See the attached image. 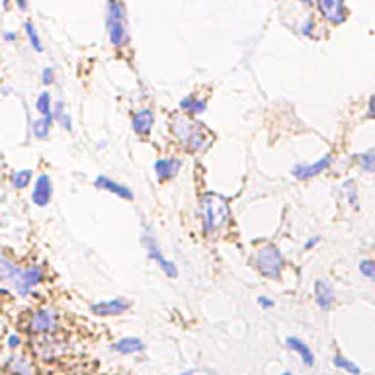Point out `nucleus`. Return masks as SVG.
Here are the masks:
<instances>
[{
  "instance_id": "5701e85b",
  "label": "nucleus",
  "mask_w": 375,
  "mask_h": 375,
  "mask_svg": "<svg viewBox=\"0 0 375 375\" xmlns=\"http://www.w3.org/2000/svg\"><path fill=\"white\" fill-rule=\"evenodd\" d=\"M332 364L337 366L338 369H342V371H346V374L350 375H360L361 369L360 366H356L352 360H348V358H344V356H340V354H337L334 358H332Z\"/></svg>"
},
{
  "instance_id": "f03ea898",
  "label": "nucleus",
  "mask_w": 375,
  "mask_h": 375,
  "mask_svg": "<svg viewBox=\"0 0 375 375\" xmlns=\"http://www.w3.org/2000/svg\"><path fill=\"white\" fill-rule=\"evenodd\" d=\"M199 217H201V229L206 235L221 233L231 221L229 201L219 194H206L199 199Z\"/></svg>"
},
{
  "instance_id": "7ed1b4c3",
  "label": "nucleus",
  "mask_w": 375,
  "mask_h": 375,
  "mask_svg": "<svg viewBox=\"0 0 375 375\" xmlns=\"http://www.w3.org/2000/svg\"><path fill=\"white\" fill-rule=\"evenodd\" d=\"M106 26L112 46L123 47L127 43L130 33H127V22H125V8L120 0H107Z\"/></svg>"
},
{
  "instance_id": "dca6fc26",
  "label": "nucleus",
  "mask_w": 375,
  "mask_h": 375,
  "mask_svg": "<svg viewBox=\"0 0 375 375\" xmlns=\"http://www.w3.org/2000/svg\"><path fill=\"white\" fill-rule=\"evenodd\" d=\"M285 346H287L290 350H293V352L297 354L299 358L303 360V364H305V366H309V368H311V366H315L313 350H311V348H309V344H305L301 338L287 337L285 338Z\"/></svg>"
},
{
  "instance_id": "473e14b6",
  "label": "nucleus",
  "mask_w": 375,
  "mask_h": 375,
  "mask_svg": "<svg viewBox=\"0 0 375 375\" xmlns=\"http://www.w3.org/2000/svg\"><path fill=\"white\" fill-rule=\"evenodd\" d=\"M182 375H213L211 371H204V369H190V371H184Z\"/></svg>"
},
{
  "instance_id": "ddd939ff",
  "label": "nucleus",
  "mask_w": 375,
  "mask_h": 375,
  "mask_svg": "<svg viewBox=\"0 0 375 375\" xmlns=\"http://www.w3.org/2000/svg\"><path fill=\"white\" fill-rule=\"evenodd\" d=\"M180 169H182V161L174 157H164V159L154 161L153 164L154 174L159 180H172L180 172Z\"/></svg>"
},
{
  "instance_id": "f8f14e48",
  "label": "nucleus",
  "mask_w": 375,
  "mask_h": 375,
  "mask_svg": "<svg viewBox=\"0 0 375 375\" xmlns=\"http://www.w3.org/2000/svg\"><path fill=\"white\" fill-rule=\"evenodd\" d=\"M130 309V303L122 297L115 299H107V301H100V303H94L90 307V311L98 317H117V315H123Z\"/></svg>"
},
{
  "instance_id": "f257e3e1",
  "label": "nucleus",
  "mask_w": 375,
  "mask_h": 375,
  "mask_svg": "<svg viewBox=\"0 0 375 375\" xmlns=\"http://www.w3.org/2000/svg\"><path fill=\"white\" fill-rule=\"evenodd\" d=\"M170 130L174 133V137L191 153H204L213 141V135L201 123L188 115H174L170 122Z\"/></svg>"
},
{
  "instance_id": "20e7f679",
  "label": "nucleus",
  "mask_w": 375,
  "mask_h": 375,
  "mask_svg": "<svg viewBox=\"0 0 375 375\" xmlns=\"http://www.w3.org/2000/svg\"><path fill=\"white\" fill-rule=\"evenodd\" d=\"M43 280H46L43 266H39V264H31V266H26V268L18 266L12 280L8 282V287L14 293H18L20 297H28L31 291L43 283Z\"/></svg>"
},
{
  "instance_id": "f704fd0d",
  "label": "nucleus",
  "mask_w": 375,
  "mask_h": 375,
  "mask_svg": "<svg viewBox=\"0 0 375 375\" xmlns=\"http://www.w3.org/2000/svg\"><path fill=\"white\" fill-rule=\"evenodd\" d=\"M16 6H18V10H28V0H14Z\"/></svg>"
},
{
  "instance_id": "4468645a",
  "label": "nucleus",
  "mask_w": 375,
  "mask_h": 375,
  "mask_svg": "<svg viewBox=\"0 0 375 375\" xmlns=\"http://www.w3.org/2000/svg\"><path fill=\"white\" fill-rule=\"evenodd\" d=\"M94 186H96L98 190L110 191V194H114V196H117V198H122V199H127V201H131V199L135 198V196H133V191H131L127 186L115 182V180H112V178H107L106 174H100V176H96Z\"/></svg>"
},
{
  "instance_id": "9d476101",
  "label": "nucleus",
  "mask_w": 375,
  "mask_h": 375,
  "mask_svg": "<svg viewBox=\"0 0 375 375\" xmlns=\"http://www.w3.org/2000/svg\"><path fill=\"white\" fill-rule=\"evenodd\" d=\"M317 6H319L322 18L327 22L340 26L346 20L344 0H317Z\"/></svg>"
},
{
  "instance_id": "7c9ffc66",
  "label": "nucleus",
  "mask_w": 375,
  "mask_h": 375,
  "mask_svg": "<svg viewBox=\"0 0 375 375\" xmlns=\"http://www.w3.org/2000/svg\"><path fill=\"white\" fill-rule=\"evenodd\" d=\"M258 305H260L262 309H274V305H276V303H274L272 299L264 297V295H262V297H258Z\"/></svg>"
},
{
  "instance_id": "423d86ee",
  "label": "nucleus",
  "mask_w": 375,
  "mask_h": 375,
  "mask_svg": "<svg viewBox=\"0 0 375 375\" xmlns=\"http://www.w3.org/2000/svg\"><path fill=\"white\" fill-rule=\"evenodd\" d=\"M141 243L145 245L149 258H151L153 262H157V266L164 272V276L170 278V280H176L178 278L176 264H174L172 260H169V258H164V254L161 253V246H159V243H157V238H154L153 235L145 233V235L141 237Z\"/></svg>"
},
{
  "instance_id": "412c9836",
  "label": "nucleus",
  "mask_w": 375,
  "mask_h": 375,
  "mask_svg": "<svg viewBox=\"0 0 375 375\" xmlns=\"http://www.w3.org/2000/svg\"><path fill=\"white\" fill-rule=\"evenodd\" d=\"M8 369L12 371V375H31L33 374V368H31V361L28 358H10L8 360Z\"/></svg>"
},
{
  "instance_id": "aec40b11",
  "label": "nucleus",
  "mask_w": 375,
  "mask_h": 375,
  "mask_svg": "<svg viewBox=\"0 0 375 375\" xmlns=\"http://www.w3.org/2000/svg\"><path fill=\"white\" fill-rule=\"evenodd\" d=\"M31 178H33V170L30 169H22V170H14L10 174V186L14 190H23L31 184Z\"/></svg>"
},
{
  "instance_id": "cd10ccee",
  "label": "nucleus",
  "mask_w": 375,
  "mask_h": 375,
  "mask_svg": "<svg viewBox=\"0 0 375 375\" xmlns=\"http://www.w3.org/2000/svg\"><path fill=\"white\" fill-rule=\"evenodd\" d=\"M41 83H43L46 86L53 85L55 83V70L51 69V67L43 69V73H41Z\"/></svg>"
},
{
  "instance_id": "6ab92c4d",
  "label": "nucleus",
  "mask_w": 375,
  "mask_h": 375,
  "mask_svg": "<svg viewBox=\"0 0 375 375\" xmlns=\"http://www.w3.org/2000/svg\"><path fill=\"white\" fill-rule=\"evenodd\" d=\"M53 114L51 115H41L39 120L31 123V131H33V137L36 139H47L49 137V131H51V125H53Z\"/></svg>"
},
{
  "instance_id": "f3484780",
  "label": "nucleus",
  "mask_w": 375,
  "mask_h": 375,
  "mask_svg": "<svg viewBox=\"0 0 375 375\" xmlns=\"http://www.w3.org/2000/svg\"><path fill=\"white\" fill-rule=\"evenodd\" d=\"M112 350L117 354H122V356H131V354H137L143 352L145 350V342L141 340V338H122V340H117L112 344Z\"/></svg>"
},
{
  "instance_id": "b1692460",
  "label": "nucleus",
  "mask_w": 375,
  "mask_h": 375,
  "mask_svg": "<svg viewBox=\"0 0 375 375\" xmlns=\"http://www.w3.org/2000/svg\"><path fill=\"white\" fill-rule=\"evenodd\" d=\"M36 107H38L39 115H51V110H53V104H51V94L41 93L38 96V102H36Z\"/></svg>"
},
{
  "instance_id": "0eeeda50",
  "label": "nucleus",
  "mask_w": 375,
  "mask_h": 375,
  "mask_svg": "<svg viewBox=\"0 0 375 375\" xmlns=\"http://www.w3.org/2000/svg\"><path fill=\"white\" fill-rule=\"evenodd\" d=\"M57 324H59L57 311L51 309V307H41V309H38L36 313L31 315L28 329L33 334H49V332H53L57 329Z\"/></svg>"
},
{
  "instance_id": "4be33fe9",
  "label": "nucleus",
  "mask_w": 375,
  "mask_h": 375,
  "mask_svg": "<svg viewBox=\"0 0 375 375\" xmlns=\"http://www.w3.org/2000/svg\"><path fill=\"white\" fill-rule=\"evenodd\" d=\"M23 30H26V38H28V41H30L31 49H33V51H38V53H41V51H43V43H41V38H39L36 26H33L31 22H26L23 23Z\"/></svg>"
},
{
  "instance_id": "72a5a7b5",
  "label": "nucleus",
  "mask_w": 375,
  "mask_h": 375,
  "mask_svg": "<svg viewBox=\"0 0 375 375\" xmlns=\"http://www.w3.org/2000/svg\"><path fill=\"white\" fill-rule=\"evenodd\" d=\"M4 41H6V43H14L16 41L14 31H4Z\"/></svg>"
},
{
  "instance_id": "a211bd4d",
  "label": "nucleus",
  "mask_w": 375,
  "mask_h": 375,
  "mask_svg": "<svg viewBox=\"0 0 375 375\" xmlns=\"http://www.w3.org/2000/svg\"><path fill=\"white\" fill-rule=\"evenodd\" d=\"M180 110L188 115H199L207 110V102L196 98V96H186V98L180 100Z\"/></svg>"
},
{
  "instance_id": "e433bc0d",
  "label": "nucleus",
  "mask_w": 375,
  "mask_h": 375,
  "mask_svg": "<svg viewBox=\"0 0 375 375\" xmlns=\"http://www.w3.org/2000/svg\"><path fill=\"white\" fill-rule=\"evenodd\" d=\"M301 2H303V4H311L313 0H301Z\"/></svg>"
},
{
  "instance_id": "9b49d317",
  "label": "nucleus",
  "mask_w": 375,
  "mask_h": 375,
  "mask_svg": "<svg viewBox=\"0 0 375 375\" xmlns=\"http://www.w3.org/2000/svg\"><path fill=\"white\" fill-rule=\"evenodd\" d=\"M313 295L315 303H317L319 309H322V311H330L332 305H334V301H337L334 287H332L327 280H317V282H315Z\"/></svg>"
},
{
  "instance_id": "1a4fd4ad",
  "label": "nucleus",
  "mask_w": 375,
  "mask_h": 375,
  "mask_svg": "<svg viewBox=\"0 0 375 375\" xmlns=\"http://www.w3.org/2000/svg\"><path fill=\"white\" fill-rule=\"evenodd\" d=\"M51 198H53V182H51V178H49V174H39L36 178L33 190H31L33 206L47 207L51 204Z\"/></svg>"
},
{
  "instance_id": "c9c22d12",
  "label": "nucleus",
  "mask_w": 375,
  "mask_h": 375,
  "mask_svg": "<svg viewBox=\"0 0 375 375\" xmlns=\"http://www.w3.org/2000/svg\"><path fill=\"white\" fill-rule=\"evenodd\" d=\"M369 117H374V98H369Z\"/></svg>"
},
{
  "instance_id": "39448f33",
  "label": "nucleus",
  "mask_w": 375,
  "mask_h": 375,
  "mask_svg": "<svg viewBox=\"0 0 375 375\" xmlns=\"http://www.w3.org/2000/svg\"><path fill=\"white\" fill-rule=\"evenodd\" d=\"M254 266L264 278L278 280L283 270L282 250L276 245H262L254 254Z\"/></svg>"
},
{
  "instance_id": "c85d7f7f",
  "label": "nucleus",
  "mask_w": 375,
  "mask_h": 375,
  "mask_svg": "<svg viewBox=\"0 0 375 375\" xmlns=\"http://www.w3.org/2000/svg\"><path fill=\"white\" fill-rule=\"evenodd\" d=\"M6 344H8V348H10V350H16L18 346L22 344V340H20V337H18V334H10V337H8V340H6Z\"/></svg>"
},
{
  "instance_id": "bb28decb",
  "label": "nucleus",
  "mask_w": 375,
  "mask_h": 375,
  "mask_svg": "<svg viewBox=\"0 0 375 375\" xmlns=\"http://www.w3.org/2000/svg\"><path fill=\"white\" fill-rule=\"evenodd\" d=\"M360 274L366 276L369 282L375 280V262L374 260H361L360 262Z\"/></svg>"
},
{
  "instance_id": "c756f323",
  "label": "nucleus",
  "mask_w": 375,
  "mask_h": 375,
  "mask_svg": "<svg viewBox=\"0 0 375 375\" xmlns=\"http://www.w3.org/2000/svg\"><path fill=\"white\" fill-rule=\"evenodd\" d=\"M315 30V22L311 20V18H307L305 22L301 23V31L305 33V36H311V31Z\"/></svg>"
},
{
  "instance_id": "a878e982",
  "label": "nucleus",
  "mask_w": 375,
  "mask_h": 375,
  "mask_svg": "<svg viewBox=\"0 0 375 375\" xmlns=\"http://www.w3.org/2000/svg\"><path fill=\"white\" fill-rule=\"evenodd\" d=\"M342 188H344L346 198H348V201H350V206L358 207V190H356V184H354L352 180H348Z\"/></svg>"
},
{
  "instance_id": "393cba45",
  "label": "nucleus",
  "mask_w": 375,
  "mask_h": 375,
  "mask_svg": "<svg viewBox=\"0 0 375 375\" xmlns=\"http://www.w3.org/2000/svg\"><path fill=\"white\" fill-rule=\"evenodd\" d=\"M358 164H360V169L364 170V172H368V174H371L375 169V153L374 151H368V153H361L358 154Z\"/></svg>"
},
{
  "instance_id": "2f4dec72",
  "label": "nucleus",
  "mask_w": 375,
  "mask_h": 375,
  "mask_svg": "<svg viewBox=\"0 0 375 375\" xmlns=\"http://www.w3.org/2000/svg\"><path fill=\"white\" fill-rule=\"evenodd\" d=\"M321 243V237H315V238H309L305 243V250H309V248H313V246H317Z\"/></svg>"
},
{
  "instance_id": "6e6552de",
  "label": "nucleus",
  "mask_w": 375,
  "mask_h": 375,
  "mask_svg": "<svg viewBox=\"0 0 375 375\" xmlns=\"http://www.w3.org/2000/svg\"><path fill=\"white\" fill-rule=\"evenodd\" d=\"M332 154H324L321 157L319 161H315L313 164H295L293 169H291V174L297 178V180H309V178L319 176L322 172H327L330 169V164H332Z\"/></svg>"
},
{
  "instance_id": "2eb2a0df",
  "label": "nucleus",
  "mask_w": 375,
  "mask_h": 375,
  "mask_svg": "<svg viewBox=\"0 0 375 375\" xmlns=\"http://www.w3.org/2000/svg\"><path fill=\"white\" fill-rule=\"evenodd\" d=\"M154 125V112L153 110H149V107H143V110H139L133 114V120H131V127L133 131L137 133L139 137H145L149 135L151 131H153Z\"/></svg>"
},
{
  "instance_id": "4c0bfd02",
  "label": "nucleus",
  "mask_w": 375,
  "mask_h": 375,
  "mask_svg": "<svg viewBox=\"0 0 375 375\" xmlns=\"http://www.w3.org/2000/svg\"><path fill=\"white\" fill-rule=\"evenodd\" d=\"M280 375H293V374H291V371H282Z\"/></svg>"
}]
</instances>
